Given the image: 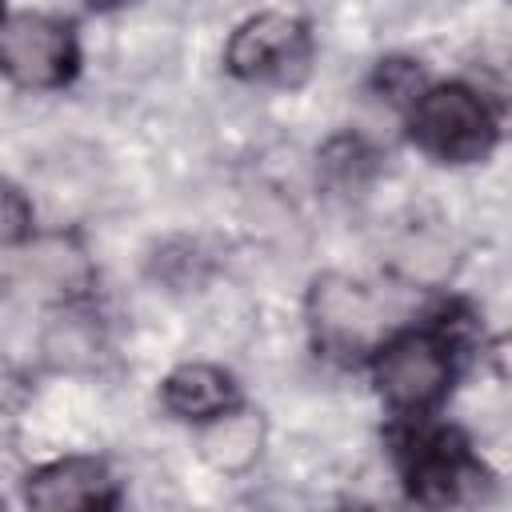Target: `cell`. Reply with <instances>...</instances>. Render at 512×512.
<instances>
[{
    "label": "cell",
    "mask_w": 512,
    "mask_h": 512,
    "mask_svg": "<svg viewBox=\"0 0 512 512\" xmlns=\"http://www.w3.org/2000/svg\"><path fill=\"white\" fill-rule=\"evenodd\" d=\"M308 316H312L316 348L332 360H356V356L372 352V344L380 340V328H384L376 300L344 276L316 280L312 300H308Z\"/></svg>",
    "instance_id": "obj_6"
},
{
    "label": "cell",
    "mask_w": 512,
    "mask_h": 512,
    "mask_svg": "<svg viewBox=\"0 0 512 512\" xmlns=\"http://www.w3.org/2000/svg\"><path fill=\"white\" fill-rule=\"evenodd\" d=\"M208 436H204V456L208 464H216L220 472H240L256 460L260 452V420L232 408L216 420H208Z\"/></svg>",
    "instance_id": "obj_9"
},
{
    "label": "cell",
    "mask_w": 512,
    "mask_h": 512,
    "mask_svg": "<svg viewBox=\"0 0 512 512\" xmlns=\"http://www.w3.org/2000/svg\"><path fill=\"white\" fill-rule=\"evenodd\" d=\"M160 396H164V408L172 416L204 420V424L240 404V392H236L232 376L212 368V364H180L176 372H168Z\"/></svg>",
    "instance_id": "obj_8"
},
{
    "label": "cell",
    "mask_w": 512,
    "mask_h": 512,
    "mask_svg": "<svg viewBox=\"0 0 512 512\" xmlns=\"http://www.w3.org/2000/svg\"><path fill=\"white\" fill-rule=\"evenodd\" d=\"M376 80H380V88H384L388 100H408L412 104L420 96V68L408 64V60H384L380 72H376Z\"/></svg>",
    "instance_id": "obj_10"
},
{
    "label": "cell",
    "mask_w": 512,
    "mask_h": 512,
    "mask_svg": "<svg viewBox=\"0 0 512 512\" xmlns=\"http://www.w3.org/2000/svg\"><path fill=\"white\" fill-rule=\"evenodd\" d=\"M404 480L424 504H456L468 488H480L488 472L472 460L468 444L452 428H412L400 440Z\"/></svg>",
    "instance_id": "obj_4"
},
{
    "label": "cell",
    "mask_w": 512,
    "mask_h": 512,
    "mask_svg": "<svg viewBox=\"0 0 512 512\" xmlns=\"http://www.w3.org/2000/svg\"><path fill=\"white\" fill-rule=\"evenodd\" d=\"M76 60V40L60 20L24 12L0 24V72L20 88H60L72 80Z\"/></svg>",
    "instance_id": "obj_5"
},
{
    "label": "cell",
    "mask_w": 512,
    "mask_h": 512,
    "mask_svg": "<svg viewBox=\"0 0 512 512\" xmlns=\"http://www.w3.org/2000/svg\"><path fill=\"white\" fill-rule=\"evenodd\" d=\"M24 500L44 512H76V508H112L120 492L100 460L68 456V460H52L36 468L28 476Z\"/></svg>",
    "instance_id": "obj_7"
},
{
    "label": "cell",
    "mask_w": 512,
    "mask_h": 512,
    "mask_svg": "<svg viewBox=\"0 0 512 512\" xmlns=\"http://www.w3.org/2000/svg\"><path fill=\"white\" fill-rule=\"evenodd\" d=\"M408 132L416 148L436 160L468 164L484 160L496 144V116L468 84H436L420 88L408 112Z\"/></svg>",
    "instance_id": "obj_2"
},
{
    "label": "cell",
    "mask_w": 512,
    "mask_h": 512,
    "mask_svg": "<svg viewBox=\"0 0 512 512\" xmlns=\"http://www.w3.org/2000/svg\"><path fill=\"white\" fill-rule=\"evenodd\" d=\"M28 228V204L20 200V192H12L8 184H0V244L20 240Z\"/></svg>",
    "instance_id": "obj_11"
},
{
    "label": "cell",
    "mask_w": 512,
    "mask_h": 512,
    "mask_svg": "<svg viewBox=\"0 0 512 512\" xmlns=\"http://www.w3.org/2000/svg\"><path fill=\"white\" fill-rule=\"evenodd\" d=\"M456 356L448 328L404 332L376 356V388L400 416H428L452 388Z\"/></svg>",
    "instance_id": "obj_1"
},
{
    "label": "cell",
    "mask_w": 512,
    "mask_h": 512,
    "mask_svg": "<svg viewBox=\"0 0 512 512\" xmlns=\"http://www.w3.org/2000/svg\"><path fill=\"white\" fill-rule=\"evenodd\" d=\"M312 60V36L296 16L260 12L244 20L228 48L224 68L240 80H272V84H296L308 72Z\"/></svg>",
    "instance_id": "obj_3"
},
{
    "label": "cell",
    "mask_w": 512,
    "mask_h": 512,
    "mask_svg": "<svg viewBox=\"0 0 512 512\" xmlns=\"http://www.w3.org/2000/svg\"><path fill=\"white\" fill-rule=\"evenodd\" d=\"M96 8H120V4H132V0H92Z\"/></svg>",
    "instance_id": "obj_12"
}]
</instances>
